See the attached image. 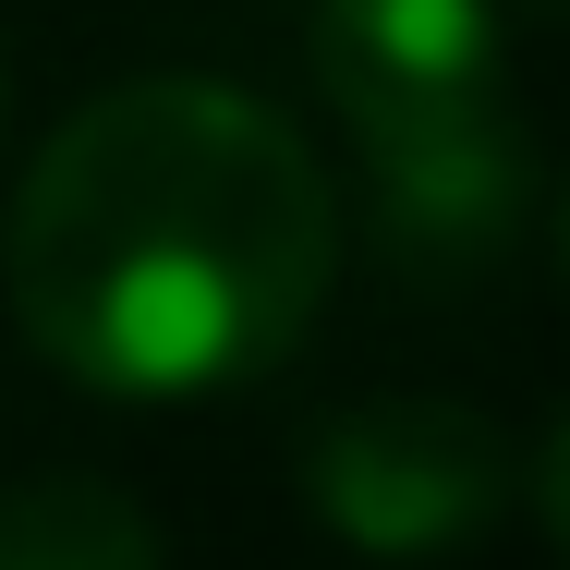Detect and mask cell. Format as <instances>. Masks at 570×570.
<instances>
[{
	"instance_id": "1",
	"label": "cell",
	"mask_w": 570,
	"mask_h": 570,
	"mask_svg": "<svg viewBox=\"0 0 570 570\" xmlns=\"http://www.w3.org/2000/svg\"><path fill=\"white\" fill-rule=\"evenodd\" d=\"M0 279L73 389L219 401L316 328L341 279V195L267 98L146 73L37 146Z\"/></svg>"
},
{
	"instance_id": "2",
	"label": "cell",
	"mask_w": 570,
	"mask_h": 570,
	"mask_svg": "<svg viewBox=\"0 0 570 570\" xmlns=\"http://www.w3.org/2000/svg\"><path fill=\"white\" fill-rule=\"evenodd\" d=\"M522 485V450L473 401H352L304 438V498L352 559H450Z\"/></svg>"
},
{
	"instance_id": "3",
	"label": "cell",
	"mask_w": 570,
	"mask_h": 570,
	"mask_svg": "<svg viewBox=\"0 0 570 570\" xmlns=\"http://www.w3.org/2000/svg\"><path fill=\"white\" fill-rule=\"evenodd\" d=\"M304 61H316V98L341 110L352 146H401V134H450V121L510 110L498 0H316Z\"/></svg>"
},
{
	"instance_id": "4",
	"label": "cell",
	"mask_w": 570,
	"mask_h": 570,
	"mask_svg": "<svg viewBox=\"0 0 570 570\" xmlns=\"http://www.w3.org/2000/svg\"><path fill=\"white\" fill-rule=\"evenodd\" d=\"M364 219H376L401 279H485L522 243V219H534V146H522V121L485 110V121H450V134L364 146Z\"/></svg>"
},
{
	"instance_id": "5",
	"label": "cell",
	"mask_w": 570,
	"mask_h": 570,
	"mask_svg": "<svg viewBox=\"0 0 570 570\" xmlns=\"http://www.w3.org/2000/svg\"><path fill=\"white\" fill-rule=\"evenodd\" d=\"M0 570H158V522L98 473L0 485Z\"/></svg>"
},
{
	"instance_id": "6",
	"label": "cell",
	"mask_w": 570,
	"mask_h": 570,
	"mask_svg": "<svg viewBox=\"0 0 570 570\" xmlns=\"http://www.w3.org/2000/svg\"><path fill=\"white\" fill-rule=\"evenodd\" d=\"M522 12H547V0H522Z\"/></svg>"
}]
</instances>
